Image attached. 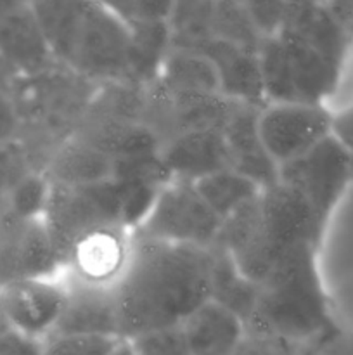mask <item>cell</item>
Returning <instances> with one entry per match:
<instances>
[{
    "instance_id": "cell-1",
    "label": "cell",
    "mask_w": 353,
    "mask_h": 355,
    "mask_svg": "<svg viewBox=\"0 0 353 355\" xmlns=\"http://www.w3.org/2000/svg\"><path fill=\"white\" fill-rule=\"evenodd\" d=\"M211 248L134 236L130 262L114 291L120 338L179 328L211 298Z\"/></svg>"
},
{
    "instance_id": "cell-2",
    "label": "cell",
    "mask_w": 353,
    "mask_h": 355,
    "mask_svg": "<svg viewBox=\"0 0 353 355\" xmlns=\"http://www.w3.org/2000/svg\"><path fill=\"white\" fill-rule=\"evenodd\" d=\"M352 52L353 33L324 3L287 7L258 52L265 103L329 106Z\"/></svg>"
},
{
    "instance_id": "cell-3",
    "label": "cell",
    "mask_w": 353,
    "mask_h": 355,
    "mask_svg": "<svg viewBox=\"0 0 353 355\" xmlns=\"http://www.w3.org/2000/svg\"><path fill=\"white\" fill-rule=\"evenodd\" d=\"M318 248H303L277 263L260 284L246 331L277 336L298 345L322 342L336 328L317 263Z\"/></svg>"
},
{
    "instance_id": "cell-4",
    "label": "cell",
    "mask_w": 353,
    "mask_h": 355,
    "mask_svg": "<svg viewBox=\"0 0 353 355\" xmlns=\"http://www.w3.org/2000/svg\"><path fill=\"white\" fill-rule=\"evenodd\" d=\"M57 62L97 85L130 82V26L99 0H87Z\"/></svg>"
},
{
    "instance_id": "cell-5",
    "label": "cell",
    "mask_w": 353,
    "mask_h": 355,
    "mask_svg": "<svg viewBox=\"0 0 353 355\" xmlns=\"http://www.w3.org/2000/svg\"><path fill=\"white\" fill-rule=\"evenodd\" d=\"M220 227L221 220L197 193L194 182L170 179L134 236L208 250L217 245Z\"/></svg>"
},
{
    "instance_id": "cell-6",
    "label": "cell",
    "mask_w": 353,
    "mask_h": 355,
    "mask_svg": "<svg viewBox=\"0 0 353 355\" xmlns=\"http://www.w3.org/2000/svg\"><path fill=\"white\" fill-rule=\"evenodd\" d=\"M42 218L64 266L66 253L80 236L99 225H125L120 184L116 179L92 186L51 182Z\"/></svg>"
},
{
    "instance_id": "cell-7",
    "label": "cell",
    "mask_w": 353,
    "mask_h": 355,
    "mask_svg": "<svg viewBox=\"0 0 353 355\" xmlns=\"http://www.w3.org/2000/svg\"><path fill=\"white\" fill-rule=\"evenodd\" d=\"M279 180L303 196L325 232L336 207L352 184L353 163L348 151L331 135L311 151L280 165Z\"/></svg>"
},
{
    "instance_id": "cell-8",
    "label": "cell",
    "mask_w": 353,
    "mask_h": 355,
    "mask_svg": "<svg viewBox=\"0 0 353 355\" xmlns=\"http://www.w3.org/2000/svg\"><path fill=\"white\" fill-rule=\"evenodd\" d=\"M332 116L334 110L324 104H265L258 113L260 137L280 166L331 137Z\"/></svg>"
},
{
    "instance_id": "cell-9",
    "label": "cell",
    "mask_w": 353,
    "mask_h": 355,
    "mask_svg": "<svg viewBox=\"0 0 353 355\" xmlns=\"http://www.w3.org/2000/svg\"><path fill=\"white\" fill-rule=\"evenodd\" d=\"M66 295L64 274L14 281L0 288V318L14 335L44 343L61 321Z\"/></svg>"
},
{
    "instance_id": "cell-10",
    "label": "cell",
    "mask_w": 353,
    "mask_h": 355,
    "mask_svg": "<svg viewBox=\"0 0 353 355\" xmlns=\"http://www.w3.org/2000/svg\"><path fill=\"white\" fill-rule=\"evenodd\" d=\"M64 274L42 217L0 215V288L21 279Z\"/></svg>"
},
{
    "instance_id": "cell-11",
    "label": "cell",
    "mask_w": 353,
    "mask_h": 355,
    "mask_svg": "<svg viewBox=\"0 0 353 355\" xmlns=\"http://www.w3.org/2000/svg\"><path fill=\"white\" fill-rule=\"evenodd\" d=\"M258 201L263 234L275 267L298 250L320 248L325 232L300 193L277 180L262 189Z\"/></svg>"
},
{
    "instance_id": "cell-12",
    "label": "cell",
    "mask_w": 353,
    "mask_h": 355,
    "mask_svg": "<svg viewBox=\"0 0 353 355\" xmlns=\"http://www.w3.org/2000/svg\"><path fill=\"white\" fill-rule=\"evenodd\" d=\"M134 231L106 224L80 236L64 257V274L76 283L114 288L130 262Z\"/></svg>"
},
{
    "instance_id": "cell-13",
    "label": "cell",
    "mask_w": 353,
    "mask_h": 355,
    "mask_svg": "<svg viewBox=\"0 0 353 355\" xmlns=\"http://www.w3.org/2000/svg\"><path fill=\"white\" fill-rule=\"evenodd\" d=\"M55 62L30 6L0 17V69L7 78L38 75Z\"/></svg>"
},
{
    "instance_id": "cell-14",
    "label": "cell",
    "mask_w": 353,
    "mask_h": 355,
    "mask_svg": "<svg viewBox=\"0 0 353 355\" xmlns=\"http://www.w3.org/2000/svg\"><path fill=\"white\" fill-rule=\"evenodd\" d=\"M258 113L260 107L237 104L225 121L221 134L227 149L228 168L265 189L279 180V166L260 137Z\"/></svg>"
},
{
    "instance_id": "cell-15",
    "label": "cell",
    "mask_w": 353,
    "mask_h": 355,
    "mask_svg": "<svg viewBox=\"0 0 353 355\" xmlns=\"http://www.w3.org/2000/svg\"><path fill=\"white\" fill-rule=\"evenodd\" d=\"M66 279V305L52 336L120 338L113 288H96ZM51 336V338H52Z\"/></svg>"
},
{
    "instance_id": "cell-16",
    "label": "cell",
    "mask_w": 353,
    "mask_h": 355,
    "mask_svg": "<svg viewBox=\"0 0 353 355\" xmlns=\"http://www.w3.org/2000/svg\"><path fill=\"white\" fill-rule=\"evenodd\" d=\"M163 166L172 179L196 182L221 168H228L221 128H206L168 139L158 151Z\"/></svg>"
},
{
    "instance_id": "cell-17",
    "label": "cell",
    "mask_w": 353,
    "mask_h": 355,
    "mask_svg": "<svg viewBox=\"0 0 353 355\" xmlns=\"http://www.w3.org/2000/svg\"><path fill=\"white\" fill-rule=\"evenodd\" d=\"M217 71L221 96L262 110L265 106L258 52L244 51L220 40H210L199 51Z\"/></svg>"
},
{
    "instance_id": "cell-18",
    "label": "cell",
    "mask_w": 353,
    "mask_h": 355,
    "mask_svg": "<svg viewBox=\"0 0 353 355\" xmlns=\"http://www.w3.org/2000/svg\"><path fill=\"white\" fill-rule=\"evenodd\" d=\"M190 355H232L246 335V326L234 312L208 300L180 326Z\"/></svg>"
},
{
    "instance_id": "cell-19",
    "label": "cell",
    "mask_w": 353,
    "mask_h": 355,
    "mask_svg": "<svg viewBox=\"0 0 353 355\" xmlns=\"http://www.w3.org/2000/svg\"><path fill=\"white\" fill-rule=\"evenodd\" d=\"M154 85L173 96H221L217 71L197 51L170 49Z\"/></svg>"
},
{
    "instance_id": "cell-20",
    "label": "cell",
    "mask_w": 353,
    "mask_h": 355,
    "mask_svg": "<svg viewBox=\"0 0 353 355\" xmlns=\"http://www.w3.org/2000/svg\"><path fill=\"white\" fill-rule=\"evenodd\" d=\"M211 298L234 312L242 322L249 321L260 297V286L242 276L221 246L211 248Z\"/></svg>"
},
{
    "instance_id": "cell-21",
    "label": "cell",
    "mask_w": 353,
    "mask_h": 355,
    "mask_svg": "<svg viewBox=\"0 0 353 355\" xmlns=\"http://www.w3.org/2000/svg\"><path fill=\"white\" fill-rule=\"evenodd\" d=\"M197 193L221 222L260 196L262 187L232 168L204 175L194 182Z\"/></svg>"
},
{
    "instance_id": "cell-22",
    "label": "cell",
    "mask_w": 353,
    "mask_h": 355,
    "mask_svg": "<svg viewBox=\"0 0 353 355\" xmlns=\"http://www.w3.org/2000/svg\"><path fill=\"white\" fill-rule=\"evenodd\" d=\"M218 0H173L168 16L173 49L199 51L213 40V19Z\"/></svg>"
},
{
    "instance_id": "cell-23",
    "label": "cell",
    "mask_w": 353,
    "mask_h": 355,
    "mask_svg": "<svg viewBox=\"0 0 353 355\" xmlns=\"http://www.w3.org/2000/svg\"><path fill=\"white\" fill-rule=\"evenodd\" d=\"M213 38L244 51L260 52L265 37L237 0H218L213 19Z\"/></svg>"
},
{
    "instance_id": "cell-24",
    "label": "cell",
    "mask_w": 353,
    "mask_h": 355,
    "mask_svg": "<svg viewBox=\"0 0 353 355\" xmlns=\"http://www.w3.org/2000/svg\"><path fill=\"white\" fill-rule=\"evenodd\" d=\"M123 343L107 336H52L40 343V355H120Z\"/></svg>"
},
{
    "instance_id": "cell-25",
    "label": "cell",
    "mask_w": 353,
    "mask_h": 355,
    "mask_svg": "<svg viewBox=\"0 0 353 355\" xmlns=\"http://www.w3.org/2000/svg\"><path fill=\"white\" fill-rule=\"evenodd\" d=\"M130 355H190L182 328L161 329L128 340Z\"/></svg>"
},
{
    "instance_id": "cell-26",
    "label": "cell",
    "mask_w": 353,
    "mask_h": 355,
    "mask_svg": "<svg viewBox=\"0 0 353 355\" xmlns=\"http://www.w3.org/2000/svg\"><path fill=\"white\" fill-rule=\"evenodd\" d=\"M237 2L244 7L265 38L279 31L289 7L286 0H237Z\"/></svg>"
},
{
    "instance_id": "cell-27",
    "label": "cell",
    "mask_w": 353,
    "mask_h": 355,
    "mask_svg": "<svg viewBox=\"0 0 353 355\" xmlns=\"http://www.w3.org/2000/svg\"><path fill=\"white\" fill-rule=\"evenodd\" d=\"M301 347L303 345L277 336L246 331L244 338L232 355H300Z\"/></svg>"
},
{
    "instance_id": "cell-28",
    "label": "cell",
    "mask_w": 353,
    "mask_h": 355,
    "mask_svg": "<svg viewBox=\"0 0 353 355\" xmlns=\"http://www.w3.org/2000/svg\"><path fill=\"white\" fill-rule=\"evenodd\" d=\"M19 113L9 89V78L0 73V144L21 137Z\"/></svg>"
},
{
    "instance_id": "cell-29",
    "label": "cell",
    "mask_w": 353,
    "mask_h": 355,
    "mask_svg": "<svg viewBox=\"0 0 353 355\" xmlns=\"http://www.w3.org/2000/svg\"><path fill=\"white\" fill-rule=\"evenodd\" d=\"M332 135L348 151L353 163V101L348 106L334 111V116H332Z\"/></svg>"
},
{
    "instance_id": "cell-30",
    "label": "cell",
    "mask_w": 353,
    "mask_h": 355,
    "mask_svg": "<svg viewBox=\"0 0 353 355\" xmlns=\"http://www.w3.org/2000/svg\"><path fill=\"white\" fill-rule=\"evenodd\" d=\"M318 343H322L331 355H353V333L345 331L339 326Z\"/></svg>"
},
{
    "instance_id": "cell-31",
    "label": "cell",
    "mask_w": 353,
    "mask_h": 355,
    "mask_svg": "<svg viewBox=\"0 0 353 355\" xmlns=\"http://www.w3.org/2000/svg\"><path fill=\"white\" fill-rule=\"evenodd\" d=\"M30 2L31 0H0V17L24 6H30Z\"/></svg>"
},
{
    "instance_id": "cell-32",
    "label": "cell",
    "mask_w": 353,
    "mask_h": 355,
    "mask_svg": "<svg viewBox=\"0 0 353 355\" xmlns=\"http://www.w3.org/2000/svg\"><path fill=\"white\" fill-rule=\"evenodd\" d=\"M7 333H9V329H7V326H6V322H3V319L0 318V338H2L3 335H7Z\"/></svg>"
}]
</instances>
